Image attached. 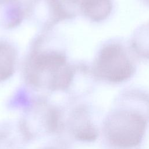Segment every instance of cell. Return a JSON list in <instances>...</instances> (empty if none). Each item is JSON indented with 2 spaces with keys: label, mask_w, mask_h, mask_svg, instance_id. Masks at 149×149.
Listing matches in <instances>:
<instances>
[{
  "label": "cell",
  "mask_w": 149,
  "mask_h": 149,
  "mask_svg": "<svg viewBox=\"0 0 149 149\" xmlns=\"http://www.w3.org/2000/svg\"><path fill=\"white\" fill-rule=\"evenodd\" d=\"M25 77L31 86L52 91L68 88L72 83L73 72L65 56L58 51L34 52L25 66Z\"/></svg>",
  "instance_id": "cell-1"
},
{
  "label": "cell",
  "mask_w": 149,
  "mask_h": 149,
  "mask_svg": "<svg viewBox=\"0 0 149 149\" xmlns=\"http://www.w3.org/2000/svg\"><path fill=\"white\" fill-rule=\"evenodd\" d=\"M130 44L120 38L104 43L95 56L93 72L95 77L113 84L125 82L134 74L137 63Z\"/></svg>",
  "instance_id": "cell-2"
},
{
  "label": "cell",
  "mask_w": 149,
  "mask_h": 149,
  "mask_svg": "<svg viewBox=\"0 0 149 149\" xmlns=\"http://www.w3.org/2000/svg\"><path fill=\"white\" fill-rule=\"evenodd\" d=\"M144 120L132 113L118 114L108 122L107 132L112 143L120 147H131L137 145L143 136Z\"/></svg>",
  "instance_id": "cell-3"
},
{
  "label": "cell",
  "mask_w": 149,
  "mask_h": 149,
  "mask_svg": "<svg viewBox=\"0 0 149 149\" xmlns=\"http://www.w3.org/2000/svg\"><path fill=\"white\" fill-rule=\"evenodd\" d=\"M80 9L83 15L93 22L106 20L113 9L112 0H80Z\"/></svg>",
  "instance_id": "cell-4"
},
{
  "label": "cell",
  "mask_w": 149,
  "mask_h": 149,
  "mask_svg": "<svg viewBox=\"0 0 149 149\" xmlns=\"http://www.w3.org/2000/svg\"><path fill=\"white\" fill-rule=\"evenodd\" d=\"M17 60L15 48L9 42L0 41V82L10 77L13 74Z\"/></svg>",
  "instance_id": "cell-5"
},
{
  "label": "cell",
  "mask_w": 149,
  "mask_h": 149,
  "mask_svg": "<svg viewBox=\"0 0 149 149\" xmlns=\"http://www.w3.org/2000/svg\"><path fill=\"white\" fill-rule=\"evenodd\" d=\"M84 117L83 111H76L74 113L72 120L73 134L79 140L93 141L97 137V131Z\"/></svg>",
  "instance_id": "cell-6"
},
{
  "label": "cell",
  "mask_w": 149,
  "mask_h": 149,
  "mask_svg": "<svg viewBox=\"0 0 149 149\" xmlns=\"http://www.w3.org/2000/svg\"><path fill=\"white\" fill-rule=\"evenodd\" d=\"M130 45L137 56L149 60V22L134 31Z\"/></svg>",
  "instance_id": "cell-7"
},
{
  "label": "cell",
  "mask_w": 149,
  "mask_h": 149,
  "mask_svg": "<svg viewBox=\"0 0 149 149\" xmlns=\"http://www.w3.org/2000/svg\"><path fill=\"white\" fill-rule=\"evenodd\" d=\"M16 0H0V3H10L13 2Z\"/></svg>",
  "instance_id": "cell-8"
},
{
  "label": "cell",
  "mask_w": 149,
  "mask_h": 149,
  "mask_svg": "<svg viewBox=\"0 0 149 149\" xmlns=\"http://www.w3.org/2000/svg\"><path fill=\"white\" fill-rule=\"evenodd\" d=\"M68 1L73 4H76L77 3H79L80 0H68Z\"/></svg>",
  "instance_id": "cell-9"
},
{
  "label": "cell",
  "mask_w": 149,
  "mask_h": 149,
  "mask_svg": "<svg viewBox=\"0 0 149 149\" xmlns=\"http://www.w3.org/2000/svg\"><path fill=\"white\" fill-rule=\"evenodd\" d=\"M144 2H145L146 3H147V5H149V0H142Z\"/></svg>",
  "instance_id": "cell-10"
}]
</instances>
